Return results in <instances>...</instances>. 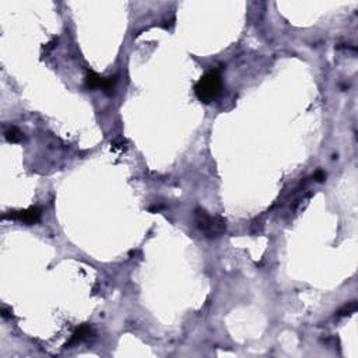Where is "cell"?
Here are the masks:
<instances>
[{"label": "cell", "instance_id": "6da1fadb", "mask_svg": "<svg viewBox=\"0 0 358 358\" xmlns=\"http://www.w3.org/2000/svg\"><path fill=\"white\" fill-rule=\"evenodd\" d=\"M221 91V73L218 69H211L195 85V94L204 104L213 102Z\"/></svg>", "mask_w": 358, "mask_h": 358}, {"label": "cell", "instance_id": "7a4b0ae2", "mask_svg": "<svg viewBox=\"0 0 358 358\" xmlns=\"http://www.w3.org/2000/svg\"><path fill=\"white\" fill-rule=\"evenodd\" d=\"M197 217V227L202 229L204 234H207V236L213 238V236H218L221 234L222 229H224V222L218 221L217 218L211 217V215L206 214V211L199 210L196 213Z\"/></svg>", "mask_w": 358, "mask_h": 358}, {"label": "cell", "instance_id": "3957f363", "mask_svg": "<svg viewBox=\"0 0 358 358\" xmlns=\"http://www.w3.org/2000/svg\"><path fill=\"white\" fill-rule=\"evenodd\" d=\"M3 218H9V220H16V221L24 222V224H35L39 221L41 218V208L38 207H30L27 210H20V211H10L3 215Z\"/></svg>", "mask_w": 358, "mask_h": 358}, {"label": "cell", "instance_id": "277c9868", "mask_svg": "<svg viewBox=\"0 0 358 358\" xmlns=\"http://www.w3.org/2000/svg\"><path fill=\"white\" fill-rule=\"evenodd\" d=\"M91 334H92L91 326L90 325L80 326V327H77V329L74 330V333L72 334L70 340L66 343V347H67V345H73V344H77V343H81V341H84V340L88 339Z\"/></svg>", "mask_w": 358, "mask_h": 358}, {"label": "cell", "instance_id": "5b68a950", "mask_svg": "<svg viewBox=\"0 0 358 358\" xmlns=\"http://www.w3.org/2000/svg\"><path fill=\"white\" fill-rule=\"evenodd\" d=\"M104 78L105 77L98 76L97 73L90 72L88 74H87V77H85V85H87L90 90H94V88H102V85H104Z\"/></svg>", "mask_w": 358, "mask_h": 358}, {"label": "cell", "instance_id": "8992f818", "mask_svg": "<svg viewBox=\"0 0 358 358\" xmlns=\"http://www.w3.org/2000/svg\"><path fill=\"white\" fill-rule=\"evenodd\" d=\"M5 136H6L7 142H10V143H20L24 139V133L19 131L17 128H10L9 131H6Z\"/></svg>", "mask_w": 358, "mask_h": 358}, {"label": "cell", "instance_id": "52a82bcc", "mask_svg": "<svg viewBox=\"0 0 358 358\" xmlns=\"http://www.w3.org/2000/svg\"><path fill=\"white\" fill-rule=\"evenodd\" d=\"M313 178L318 181V182H323L325 181V178H326V174L323 172V171H316L315 174H313Z\"/></svg>", "mask_w": 358, "mask_h": 358}]
</instances>
